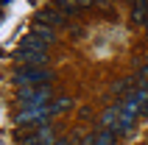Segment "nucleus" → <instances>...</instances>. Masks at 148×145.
Returning a JSON list of instances; mask_svg holds the SVG:
<instances>
[{
	"instance_id": "39448f33",
	"label": "nucleus",
	"mask_w": 148,
	"mask_h": 145,
	"mask_svg": "<svg viewBox=\"0 0 148 145\" xmlns=\"http://www.w3.org/2000/svg\"><path fill=\"white\" fill-rule=\"evenodd\" d=\"M120 106H123L126 112H132L134 117H137V114H148V89H145V87L132 89L129 95H123Z\"/></svg>"
},
{
	"instance_id": "2eb2a0df",
	"label": "nucleus",
	"mask_w": 148,
	"mask_h": 145,
	"mask_svg": "<svg viewBox=\"0 0 148 145\" xmlns=\"http://www.w3.org/2000/svg\"><path fill=\"white\" fill-rule=\"evenodd\" d=\"M75 3H78V6H81V8H87V6H95L92 0H75Z\"/></svg>"
},
{
	"instance_id": "4468645a",
	"label": "nucleus",
	"mask_w": 148,
	"mask_h": 145,
	"mask_svg": "<svg viewBox=\"0 0 148 145\" xmlns=\"http://www.w3.org/2000/svg\"><path fill=\"white\" fill-rule=\"evenodd\" d=\"M137 81H140V87H145V89H148V64L143 67L140 72H137Z\"/></svg>"
},
{
	"instance_id": "6ab92c4d",
	"label": "nucleus",
	"mask_w": 148,
	"mask_h": 145,
	"mask_svg": "<svg viewBox=\"0 0 148 145\" xmlns=\"http://www.w3.org/2000/svg\"><path fill=\"white\" fill-rule=\"evenodd\" d=\"M145 59H148V56H145Z\"/></svg>"
},
{
	"instance_id": "f257e3e1",
	"label": "nucleus",
	"mask_w": 148,
	"mask_h": 145,
	"mask_svg": "<svg viewBox=\"0 0 148 145\" xmlns=\"http://www.w3.org/2000/svg\"><path fill=\"white\" fill-rule=\"evenodd\" d=\"M101 126L106 131H112V134H129V131L134 129V114L126 112L120 103L109 106L106 112L101 114Z\"/></svg>"
},
{
	"instance_id": "9d476101",
	"label": "nucleus",
	"mask_w": 148,
	"mask_h": 145,
	"mask_svg": "<svg viewBox=\"0 0 148 145\" xmlns=\"http://www.w3.org/2000/svg\"><path fill=\"white\" fill-rule=\"evenodd\" d=\"M31 34L36 36V39H42L45 45H53V42H56V31H53V28H48V25H39V23H34Z\"/></svg>"
},
{
	"instance_id": "0eeeda50",
	"label": "nucleus",
	"mask_w": 148,
	"mask_h": 145,
	"mask_svg": "<svg viewBox=\"0 0 148 145\" xmlns=\"http://www.w3.org/2000/svg\"><path fill=\"white\" fill-rule=\"evenodd\" d=\"M34 23L48 25V28H62V25L67 23V17L62 14L59 8H53V6H45V8H39V11L34 14Z\"/></svg>"
},
{
	"instance_id": "f3484780",
	"label": "nucleus",
	"mask_w": 148,
	"mask_h": 145,
	"mask_svg": "<svg viewBox=\"0 0 148 145\" xmlns=\"http://www.w3.org/2000/svg\"><path fill=\"white\" fill-rule=\"evenodd\" d=\"M0 3H6V0H0Z\"/></svg>"
},
{
	"instance_id": "1a4fd4ad",
	"label": "nucleus",
	"mask_w": 148,
	"mask_h": 145,
	"mask_svg": "<svg viewBox=\"0 0 148 145\" xmlns=\"http://www.w3.org/2000/svg\"><path fill=\"white\" fill-rule=\"evenodd\" d=\"M132 25H137V28L148 25V6L145 3H132Z\"/></svg>"
},
{
	"instance_id": "a211bd4d",
	"label": "nucleus",
	"mask_w": 148,
	"mask_h": 145,
	"mask_svg": "<svg viewBox=\"0 0 148 145\" xmlns=\"http://www.w3.org/2000/svg\"><path fill=\"white\" fill-rule=\"evenodd\" d=\"M39 145H45V142H39Z\"/></svg>"
},
{
	"instance_id": "20e7f679",
	"label": "nucleus",
	"mask_w": 148,
	"mask_h": 145,
	"mask_svg": "<svg viewBox=\"0 0 148 145\" xmlns=\"http://www.w3.org/2000/svg\"><path fill=\"white\" fill-rule=\"evenodd\" d=\"M48 117H53V109L48 106H31V109H23V112L17 114V126H23V129H28V126H42V123H48Z\"/></svg>"
},
{
	"instance_id": "dca6fc26",
	"label": "nucleus",
	"mask_w": 148,
	"mask_h": 145,
	"mask_svg": "<svg viewBox=\"0 0 148 145\" xmlns=\"http://www.w3.org/2000/svg\"><path fill=\"white\" fill-rule=\"evenodd\" d=\"M92 3H106V0H92Z\"/></svg>"
},
{
	"instance_id": "423d86ee",
	"label": "nucleus",
	"mask_w": 148,
	"mask_h": 145,
	"mask_svg": "<svg viewBox=\"0 0 148 145\" xmlns=\"http://www.w3.org/2000/svg\"><path fill=\"white\" fill-rule=\"evenodd\" d=\"M14 59L23 67H48V50H28V48H17Z\"/></svg>"
},
{
	"instance_id": "f03ea898",
	"label": "nucleus",
	"mask_w": 148,
	"mask_h": 145,
	"mask_svg": "<svg viewBox=\"0 0 148 145\" xmlns=\"http://www.w3.org/2000/svg\"><path fill=\"white\" fill-rule=\"evenodd\" d=\"M17 87H50V81H53V72L48 67H20V70L11 75Z\"/></svg>"
},
{
	"instance_id": "f8f14e48",
	"label": "nucleus",
	"mask_w": 148,
	"mask_h": 145,
	"mask_svg": "<svg viewBox=\"0 0 148 145\" xmlns=\"http://www.w3.org/2000/svg\"><path fill=\"white\" fill-rule=\"evenodd\" d=\"M20 48H28V50H45V42H42V39H36L34 34H28V36H23Z\"/></svg>"
},
{
	"instance_id": "ddd939ff",
	"label": "nucleus",
	"mask_w": 148,
	"mask_h": 145,
	"mask_svg": "<svg viewBox=\"0 0 148 145\" xmlns=\"http://www.w3.org/2000/svg\"><path fill=\"white\" fill-rule=\"evenodd\" d=\"M115 142V134H112V131H101V134H95V137H90V145H112Z\"/></svg>"
},
{
	"instance_id": "6e6552de",
	"label": "nucleus",
	"mask_w": 148,
	"mask_h": 145,
	"mask_svg": "<svg viewBox=\"0 0 148 145\" xmlns=\"http://www.w3.org/2000/svg\"><path fill=\"white\" fill-rule=\"evenodd\" d=\"M50 6L59 8L64 17H78V14H81V6H78L75 0H50Z\"/></svg>"
},
{
	"instance_id": "7ed1b4c3",
	"label": "nucleus",
	"mask_w": 148,
	"mask_h": 145,
	"mask_svg": "<svg viewBox=\"0 0 148 145\" xmlns=\"http://www.w3.org/2000/svg\"><path fill=\"white\" fill-rule=\"evenodd\" d=\"M53 98H56V95H53V89H50V87H23L20 92H17V101H20L23 109H31V106H48Z\"/></svg>"
},
{
	"instance_id": "9b49d317",
	"label": "nucleus",
	"mask_w": 148,
	"mask_h": 145,
	"mask_svg": "<svg viewBox=\"0 0 148 145\" xmlns=\"http://www.w3.org/2000/svg\"><path fill=\"white\" fill-rule=\"evenodd\" d=\"M50 109H53V114L67 112V109H73V98H67V95H56L53 101H50Z\"/></svg>"
}]
</instances>
